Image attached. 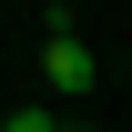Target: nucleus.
<instances>
[{
    "instance_id": "nucleus-1",
    "label": "nucleus",
    "mask_w": 132,
    "mask_h": 132,
    "mask_svg": "<svg viewBox=\"0 0 132 132\" xmlns=\"http://www.w3.org/2000/svg\"><path fill=\"white\" fill-rule=\"evenodd\" d=\"M41 81L61 92V102L92 92V51H81V31H51V41H41Z\"/></svg>"
},
{
    "instance_id": "nucleus-2",
    "label": "nucleus",
    "mask_w": 132,
    "mask_h": 132,
    "mask_svg": "<svg viewBox=\"0 0 132 132\" xmlns=\"http://www.w3.org/2000/svg\"><path fill=\"white\" fill-rule=\"evenodd\" d=\"M10 132H51V112H10Z\"/></svg>"
},
{
    "instance_id": "nucleus-3",
    "label": "nucleus",
    "mask_w": 132,
    "mask_h": 132,
    "mask_svg": "<svg viewBox=\"0 0 132 132\" xmlns=\"http://www.w3.org/2000/svg\"><path fill=\"white\" fill-rule=\"evenodd\" d=\"M51 132H71V122H51Z\"/></svg>"
}]
</instances>
